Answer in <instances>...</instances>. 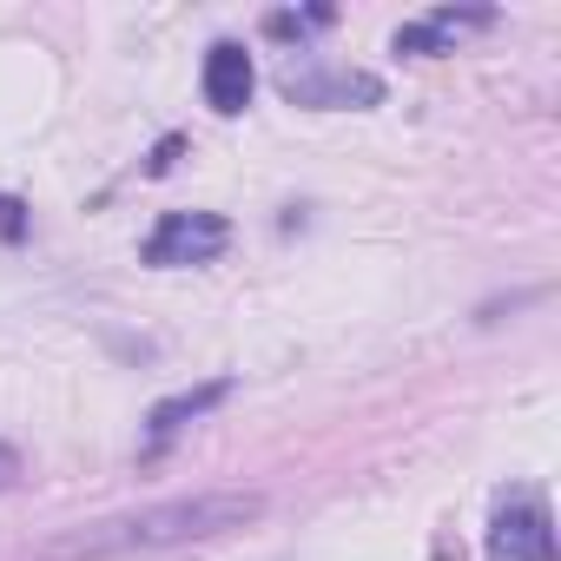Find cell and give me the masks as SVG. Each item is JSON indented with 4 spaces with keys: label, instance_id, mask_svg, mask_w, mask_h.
I'll list each match as a JSON object with an SVG mask.
<instances>
[{
    "label": "cell",
    "instance_id": "cell-7",
    "mask_svg": "<svg viewBox=\"0 0 561 561\" xmlns=\"http://www.w3.org/2000/svg\"><path fill=\"white\" fill-rule=\"evenodd\" d=\"M390 47H397V54H423V60H430V54H449V41H443L430 21H410V27H397V41H390Z\"/></svg>",
    "mask_w": 561,
    "mask_h": 561
},
{
    "label": "cell",
    "instance_id": "cell-9",
    "mask_svg": "<svg viewBox=\"0 0 561 561\" xmlns=\"http://www.w3.org/2000/svg\"><path fill=\"white\" fill-rule=\"evenodd\" d=\"M14 482H21V449L0 443V489H14Z\"/></svg>",
    "mask_w": 561,
    "mask_h": 561
},
{
    "label": "cell",
    "instance_id": "cell-4",
    "mask_svg": "<svg viewBox=\"0 0 561 561\" xmlns=\"http://www.w3.org/2000/svg\"><path fill=\"white\" fill-rule=\"evenodd\" d=\"M251 87H257L251 54H244L238 41H218V47L205 54V106L231 119V113H244V106H251Z\"/></svg>",
    "mask_w": 561,
    "mask_h": 561
},
{
    "label": "cell",
    "instance_id": "cell-5",
    "mask_svg": "<svg viewBox=\"0 0 561 561\" xmlns=\"http://www.w3.org/2000/svg\"><path fill=\"white\" fill-rule=\"evenodd\" d=\"M225 397H231V383H225V377H211V383H198V390H179V397H165V403L146 416V436H152V449H159V443H172V436H179L185 423H198L205 410H218Z\"/></svg>",
    "mask_w": 561,
    "mask_h": 561
},
{
    "label": "cell",
    "instance_id": "cell-8",
    "mask_svg": "<svg viewBox=\"0 0 561 561\" xmlns=\"http://www.w3.org/2000/svg\"><path fill=\"white\" fill-rule=\"evenodd\" d=\"M21 211H27L21 198H0V238H21V231H27V218H21Z\"/></svg>",
    "mask_w": 561,
    "mask_h": 561
},
{
    "label": "cell",
    "instance_id": "cell-1",
    "mask_svg": "<svg viewBox=\"0 0 561 561\" xmlns=\"http://www.w3.org/2000/svg\"><path fill=\"white\" fill-rule=\"evenodd\" d=\"M264 515L257 489H218V495H179V502H152L133 515H106L87 528H67L60 541L41 548V561H106V554H159V548H185V541H211L225 528H244Z\"/></svg>",
    "mask_w": 561,
    "mask_h": 561
},
{
    "label": "cell",
    "instance_id": "cell-6",
    "mask_svg": "<svg viewBox=\"0 0 561 561\" xmlns=\"http://www.w3.org/2000/svg\"><path fill=\"white\" fill-rule=\"evenodd\" d=\"M285 93L298 106H324V100H383V87L370 73H285Z\"/></svg>",
    "mask_w": 561,
    "mask_h": 561
},
{
    "label": "cell",
    "instance_id": "cell-2",
    "mask_svg": "<svg viewBox=\"0 0 561 561\" xmlns=\"http://www.w3.org/2000/svg\"><path fill=\"white\" fill-rule=\"evenodd\" d=\"M231 244V225L218 211H165L146 238V264H211Z\"/></svg>",
    "mask_w": 561,
    "mask_h": 561
},
{
    "label": "cell",
    "instance_id": "cell-3",
    "mask_svg": "<svg viewBox=\"0 0 561 561\" xmlns=\"http://www.w3.org/2000/svg\"><path fill=\"white\" fill-rule=\"evenodd\" d=\"M489 561H554V522L541 495H508L489 522Z\"/></svg>",
    "mask_w": 561,
    "mask_h": 561
},
{
    "label": "cell",
    "instance_id": "cell-10",
    "mask_svg": "<svg viewBox=\"0 0 561 561\" xmlns=\"http://www.w3.org/2000/svg\"><path fill=\"white\" fill-rule=\"evenodd\" d=\"M179 152H185V146H179V139H165V146L152 152V165H146V172H172V159H179Z\"/></svg>",
    "mask_w": 561,
    "mask_h": 561
}]
</instances>
